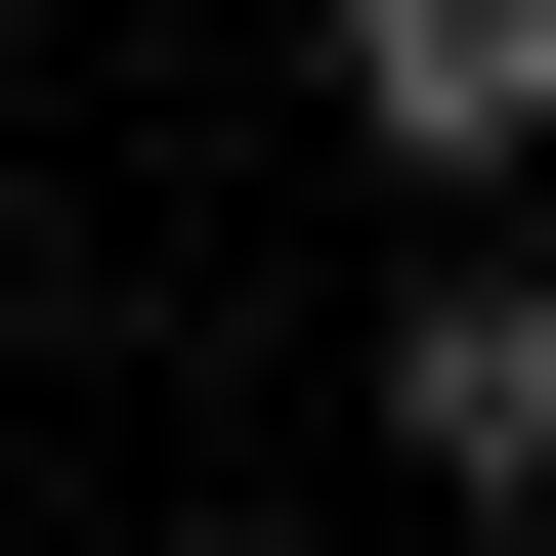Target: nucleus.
Wrapping results in <instances>:
<instances>
[{"label": "nucleus", "instance_id": "f03ea898", "mask_svg": "<svg viewBox=\"0 0 556 556\" xmlns=\"http://www.w3.org/2000/svg\"><path fill=\"white\" fill-rule=\"evenodd\" d=\"M343 129H386V172H514V129H556V0H343Z\"/></svg>", "mask_w": 556, "mask_h": 556}, {"label": "nucleus", "instance_id": "f257e3e1", "mask_svg": "<svg viewBox=\"0 0 556 556\" xmlns=\"http://www.w3.org/2000/svg\"><path fill=\"white\" fill-rule=\"evenodd\" d=\"M386 471H556V257H428L386 300Z\"/></svg>", "mask_w": 556, "mask_h": 556}, {"label": "nucleus", "instance_id": "7ed1b4c3", "mask_svg": "<svg viewBox=\"0 0 556 556\" xmlns=\"http://www.w3.org/2000/svg\"><path fill=\"white\" fill-rule=\"evenodd\" d=\"M172 556H214V514H172Z\"/></svg>", "mask_w": 556, "mask_h": 556}]
</instances>
